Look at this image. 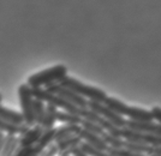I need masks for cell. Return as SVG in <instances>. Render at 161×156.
Listing matches in <instances>:
<instances>
[{
	"instance_id": "20",
	"label": "cell",
	"mask_w": 161,
	"mask_h": 156,
	"mask_svg": "<svg viewBox=\"0 0 161 156\" xmlns=\"http://www.w3.org/2000/svg\"><path fill=\"white\" fill-rule=\"evenodd\" d=\"M124 148L130 150V151H134V153L142 154V155H146V156L150 155L153 153V150H154L153 147H149V145L142 144V143L130 142V141H125V139H124Z\"/></svg>"
},
{
	"instance_id": "9",
	"label": "cell",
	"mask_w": 161,
	"mask_h": 156,
	"mask_svg": "<svg viewBox=\"0 0 161 156\" xmlns=\"http://www.w3.org/2000/svg\"><path fill=\"white\" fill-rule=\"evenodd\" d=\"M80 143L82 139L78 135H72L55 142V145L58 148V156H71V150L80 145Z\"/></svg>"
},
{
	"instance_id": "16",
	"label": "cell",
	"mask_w": 161,
	"mask_h": 156,
	"mask_svg": "<svg viewBox=\"0 0 161 156\" xmlns=\"http://www.w3.org/2000/svg\"><path fill=\"white\" fill-rule=\"evenodd\" d=\"M18 148L19 145H18V139L16 135H5V141H4L0 156H14Z\"/></svg>"
},
{
	"instance_id": "32",
	"label": "cell",
	"mask_w": 161,
	"mask_h": 156,
	"mask_svg": "<svg viewBox=\"0 0 161 156\" xmlns=\"http://www.w3.org/2000/svg\"><path fill=\"white\" fill-rule=\"evenodd\" d=\"M34 156H39V155H34Z\"/></svg>"
},
{
	"instance_id": "11",
	"label": "cell",
	"mask_w": 161,
	"mask_h": 156,
	"mask_svg": "<svg viewBox=\"0 0 161 156\" xmlns=\"http://www.w3.org/2000/svg\"><path fill=\"white\" fill-rule=\"evenodd\" d=\"M78 136L80 137L82 142L87 143L88 145L93 147L97 150H103V151H107L108 147L107 144L105 143L102 136H99V135H95V133H92L89 131H86V130H80L78 132Z\"/></svg>"
},
{
	"instance_id": "21",
	"label": "cell",
	"mask_w": 161,
	"mask_h": 156,
	"mask_svg": "<svg viewBox=\"0 0 161 156\" xmlns=\"http://www.w3.org/2000/svg\"><path fill=\"white\" fill-rule=\"evenodd\" d=\"M34 120L35 125H42L45 113H46V103L34 99Z\"/></svg>"
},
{
	"instance_id": "4",
	"label": "cell",
	"mask_w": 161,
	"mask_h": 156,
	"mask_svg": "<svg viewBox=\"0 0 161 156\" xmlns=\"http://www.w3.org/2000/svg\"><path fill=\"white\" fill-rule=\"evenodd\" d=\"M18 97H19L22 116L24 118V124L31 127L35 125L34 120V96L31 94V88L28 84H22L18 88Z\"/></svg>"
},
{
	"instance_id": "31",
	"label": "cell",
	"mask_w": 161,
	"mask_h": 156,
	"mask_svg": "<svg viewBox=\"0 0 161 156\" xmlns=\"http://www.w3.org/2000/svg\"><path fill=\"white\" fill-rule=\"evenodd\" d=\"M1 101H3V96H1V94H0V103H1Z\"/></svg>"
},
{
	"instance_id": "5",
	"label": "cell",
	"mask_w": 161,
	"mask_h": 156,
	"mask_svg": "<svg viewBox=\"0 0 161 156\" xmlns=\"http://www.w3.org/2000/svg\"><path fill=\"white\" fill-rule=\"evenodd\" d=\"M45 89H46L47 91H49V93H52V94H55V95L63 97L64 100H66L67 102L75 105V106L78 107V108H87L88 100H86L84 97H82V96L78 95V94H76L72 90L63 87L59 83H53V84H51V85H47Z\"/></svg>"
},
{
	"instance_id": "24",
	"label": "cell",
	"mask_w": 161,
	"mask_h": 156,
	"mask_svg": "<svg viewBox=\"0 0 161 156\" xmlns=\"http://www.w3.org/2000/svg\"><path fill=\"white\" fill-rule=\"evenodd\" d=\"M80 126L83 130L89 131V132L95 133V135H99V136H102V135L105 133L103 129L101 127L99 124H96V122H94V121H89V120H86V119H82Z\"/></svg>"
},
{
	"instance_id": "30",
	"label": "cell",
	"mask_w": 161,
	"mask_h": 156,
	"mask_svg": "<svg viewBox=\"0 0 161 156\" xmlns=\"http://www.w3.org/2000/svg\"><path fill=\"white\" fill-rule=\"evenodd\" d=\"M148 156H161V147H158V148H154L153 153Z\"/></svg>"
},
{
	"instance_id": "23",
	"label": "cell",
	"mask_w": 161,
	"mask_h": 156,
	"mask_svg": "<svg viewBox=\"0 0 161 156\" xmlns=\"http://www.w3.org/2000/svg\"><path fill=\"white\" fill-rule=\"evenodd\" d=\"M102 138L105 143L107 144L108 148L111 149H119V148H124V139L121 137H117L113 135H109L107 132H105L102 135Z\"/></svg>"
},
{
	"instance_id": "14",
	"label": "cell",
	"mask_w": 161,
	"mask_h": 156,
	"mask_svg": "<svg viewBox=\"0 0 161 156\" xmlns=\"http://www.w3.org/2000/svg\"><path fill=\"white\" fill-rule=\"evenodd\" d=\"M0 119L10 122V124H14V125H23L24 124V118L22 116V113L16 112L14 109L6 108L1 105H0Z\"/></svg>"
},
{
	"instance_id": "15",
	"label": "cell",
	"mask_w": 161,
	"mask_h": 156,
	"mask_svg": "<svg viewBox=\"0 0 161 156\" xmlns=\"http://www.w3.org/2000/svg\"><path fill=\"white\" fill-rule=\"evenodd\" d=\"M54 137H55V127L53 129L43 130L42 135H41L40 139L37 141V143L34 145L37 155H40L43 150L47 148L48 145H51L52 143H54Z\"/></svg>"
},
{
	"instance_id": "22",
	"label": "cell",
	"mask_w": 161,
	"mask_h": 156,
	"mask_svg": "<svg viewBox=\"0 0 161 156\" xmlns=\"http://www.w3.org/2000/svg\"><path fill=\"white\" fill-rule=\"evenodd\" d=\"M57 121H60L63 124H76L80 125L82 121V118L78 114L65 112V110H58L57 114Z\"/></svg>"
},
{
	"instance_id": "26",
	"label": "cell",
	"mask_w": 161,
	"mask_h": 156,
	"mask_svg": "<svg viewBox=\"0 0 161 156\" xmlns=\"http://www.w3.org/2000/svg\"><path fill=\"white\" fill-rule=\"evenodd\" d=\"M107 151L112 156H146L142 155V154L134 153V151H130V150L125 149V148H119V149H111V148H108Z\"/></svg>"
},
{
	"instance_id": "19",
	"label": "cell",
	"mask_w": 161,
	"mask_h": 156,
	"mask_svg": "<svg viewBox=\"0 0 161 156\" xmlns=\"http://www.w3.org/2000/svg\"><path fill=\"white\" fill-rule=\"evenodd\" d=\"M57 114H58L57 107H54L52 105H46V113H45V118H43V121L41 125L42 129H53L55 122H57Z\"/></svg>"
},
{
	"instance_id": "28",
	"label": "cell",
	"mask_w": 161,
	"mask_h": 156,
	"mask_svg": "<svg viewBox=\"0 0 161 156\" xmlns=\"http://www.w3.org/2000/svg\"><path fill=\"white\" fill-rule=\"evenodd\" d=\"M57 155H58V148H57L55 143H52L39 156H57Z\"/></svg>"
},
{
	"instance_id": "7",
	"label": "cell",
	"mask_w": 161,
	"mask_h": 156,
	"mask_svg": "<svg viewBox=\"0 0 161 156\" xmlns=\"http://www.w3.org/2000/svg\"><path fill=\"white\" fill-rule=\"evenodd\" d=\"M89 109H92L93 112L97 113L99 116H101L103 119H106L108 121L113 122L114 125H117L118 127H125L126 126V119L124 116H119L117 113H114L113 110L108 108L107 106L102 102H95V101H88V106Z\"/></svg>"
},
{
	"instance_id": "6",
	"label": "cell",
	"mask_w": 161,
	"mask_h": 156,
	"mask_svg": "<svg viewBox=\"0 0 161 156\" xmlns=\"http://www.w3.org/2000/svg\"><path fill=\"white\" fill-rule=\"evenodd\" d=\"M121 138L125 141H130V142L142 143V144H146V145L153 147V148L161 147V136L138 132L135 130L128 129L126 126L121 129Z\"/></svg>"
},
{
	"instance_id": "27",
	"label": "cell",
	"mask_w": 161,
	"mask_h": 156,
	"mask_svg": "<svg viewBox=\"0 0 161 156\" xmlns=\"http://www.w3.org/2000/svg\"><path fill=\"white\" fill-rule=\"evenodd\" d=\"M37 155L35 147H23V148H18L14 156H34Z\"/></svg>"
},
{
	"instance_id": "3",
	"label": "cell",
	"mask_w": 161,
	"mask_h": 156,
	"mask_svg": "<svg viewBox=\"0 0 161 156\" xmlns=\"http://www.w3.org/2000/svg\"><path fill=\"white\" fill-rule=\"evenodd\" d=\"M31 94H33L34 99H36V100H40V101L45 102L47 105H52V106L57 107V108H61L63 110H65V112H70V113H75V114H78L80 116V108L76 107L75 105L70 103V102H67L66 100H64L60 96L49 93L46 89L34 88L31 89Z\"/></svg>"
},
{
	"instance_id": "12",
	"label": "cell",
	"mask_w": 161,
	"mask_h": 156,
	"mask_svg": "<svg viewBox=\"0 0 161 156\" xmlns=\"http://www.w3.org/2000/svg\"><path fill=\"white\" fill-rule=\"evenodd\" d=\"M125 116H128L129 120L134 121H153V114L150 110L135 106H129Z\"/></svg>"
},
{
	"instance_id": "8",
	"label": "cell",
	"mask_w": 161,
	"mask_h": 156,
	"mask_svg": "<svg viewBox=\"0 0 161 156\" xmlns=\"http://www.w3.org/2000/svg\"><path fill=\"white\" fill-rule=\"evenodd\" d=\"M126 127L138 132H144L149 135H156L161 136V125L156 121H134V120H126Z\"/></svg>"
},
{
	"instance_id": "17",
	"label": "cell",
	"mask_w": 161,
	"mask_h": 156,
	"mask_svg": "<svg viewBox=\"0 0 161 156\" xmlns=\"http://www.w3.org/2000/svg\"><path fill=\"white\" fill-rule=\"evenodd\" d=\"M29 130V126H27L25 124L23 125H14L10 122L5 121L3 119H0V132L6 133V135H24Z\"/></svg>"
},
{
	"instance_id": "10",
	"label": "cell",
	"mask_w": 161,
	"mask_h": 156,
	"mask_svg": "<svg viewBox=\"0 0 161 156\" xmlns=\"http://www.w3.org/2000/svg\"><path fill=\"white\" fill-rule=\"evenodd\" d=\"M42 132H43V129H42L41 125H34L31 127H29L27 132L24 135H22V137L18 139L19 148H23V147H34L37 143V141L40 139Z\"/></svg>"
},
{
	"instance_id": "13",
	"label": "cell",
	"mask_w": 161,
	"mask_h": 156,
	"mask_svg": "<svg viewBox=\"0 0 161 156\" xmlns=\"http://www.w3.org/2000/svg\"><path fill=\"white\" fill-rule=\"evenodd\" d=\"M82 127L80 125H76V124H63L60 126L55 127V137H54V143L64 139L66 137H70L72 135H78Z\"/></svg>"
},
{
	"instance_id": "2",
	"label": "cell",
	"mask_w": 161,
	"mask_h": 156,
	"mask_svg": "<svg viewBox=\"0 0 161 156\" xmlns=\"http://www.w3.org/2000/svg\"><path fill=\"white\" fill-rule=\"evenodd\" d=\"M66 76L67 67L65 65H55L53 67L46 68L43 71H40L35 75L30 76L28 78L27 84L31 89L42 88V87L51 85L53 83H59Z\"/></svg>"
},
{
	"instance_id": "1",
	"label": "cell",
	"mask_w": 161,
	"mask_h": 156,
	"mask_svg": "<svg viewBox=\"0 0 161 156\" xmlns=\"http://www.w3.org/2000/svg\"><path fill=\"white\" fill-rule=\"evenodd\" d=\"M59 84H61L63 87L70 89L75 91L76 94L80 95L82 97H84L86 100L88 99V101H95V102H105L107 94L106 91H103L102 89L96 88V87H92V85H87L84 83H82L80 81L76 79L74 77L66 76L65 78H63Z\"/></svg>"
},
{
	"instance_id": "18",
	"label": "cell",
	"mask_w": 161,
	"mask_h": 156,
	"mask_svg": "<svg viewBox=\"0 0 161 156\" xmlns=\"http://www.w3.org/2000/svg\"><path fill=\"white\" fill-rule=\"evenodd\" d=\"M103 103H105L111 110H113L114 113H117V114H119V116H125V114H126V110H128L129 106L125 102L120 101V100H118V99H115V97L107 96Z\"/></svg>"
},
{
	"instance_id": "25",
	"label": "cell",
	"mask_w": 161,
	"mask_h": 156,
	"mask_svg": "<svg viewBox=\"0 0 161 156\" xmlns=\"http://www.w3.org/2000/svg\"><path fill=\"white\" fill-rule=\"evenodd\" d=\"M80 148L84 150L89 156H112L108 151L95 149V148L90 147V145H88L87 143H84V142L80 143Z\"/></svg>"
},
{
	"instance_id": "29",
	"label": "cell",
	"mask_w": 161,
	"mask_h": 156,
	"mask_svg": "<svg viewBox=\"0 0 161 156\" xmlns=\"http://www.w3.org/2000/svg\"><path fill=\"white\" fill-rule=\"evenodd\" d=\"M71 156H89V155L80 148V145H78V147H76V148H74V149L71 150Z\"/></svg>"
}]
</instances>
